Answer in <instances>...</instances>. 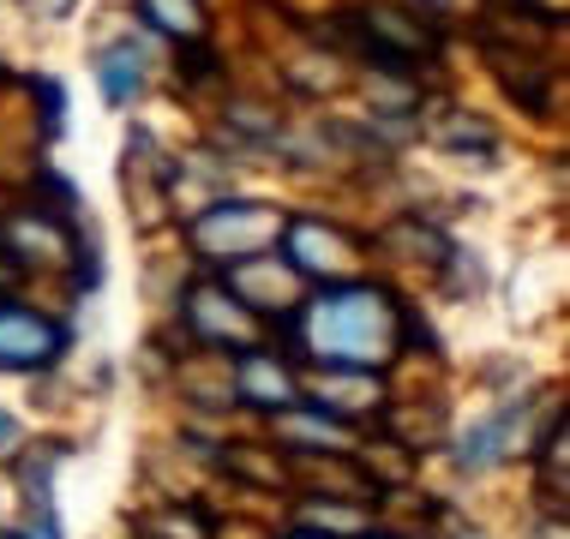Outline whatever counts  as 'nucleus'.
Here are the masks:
<instances>
[{
    "label": "nucleus",
    "mask_w": 570,
    "mask_h": 539,
    "mask_svg": "<svg viewBox=\"0 0 570 539\" xmlns=\"http://www.w3.org/2000/svg\"><path fill=\"white\" fill-rule=\"evenodd\" d=\"M138 79H145L138 49H109V54H102V97H109V102H132Z\"/></svg>",
    "instance_id": "9"
},
{
    "label": "nucleus",
    "mask_w": 570,
    "mask_h": 539,
    "mask_svg": "<svg viewBox=\"0 0 570 539\" xmlns=\"http://www.w3.org/2000/svg\"><path fill=\"white\" fill-rule=\"evenodd\" d=\"M138 12H145L157 30H168V37L193 42L198 30H205V19H198V0H138Z\"/></svg>",
    "instance_id": "8"
},
{
    "label": "nucleus",
    "mask_w": 570,
    "mask_h": 539,
    "mask_svg": "<svg viewBox=\"0 0 570 539\" xmlns=\"http://www.w3.org/2000/svg\"><path fill=\"white\" fill-rule=\"evenodd\" d=\"M504 426H511V413H492L487 426H474L469 438L456 443V461H462V468H481V461H492V456H499V438H504Z\"/></svg>",
    "instance_id": "10"
},
{
    "label": "nucleus",
    "mask_w": 570,
    "mask_h": 539,
    "mask_svg": "<svg viewBox=\"0 0 570 539\" xmlns=\"http://www.w3.org/2000/svg\"><path fill=\"white\" fill-rule=\"evenodd\" d=\"M361 30H366V37H379V42H384V60H403V54H426V49H433V37H426V30H414V24H396L384 7L361 12Z\"/></svg>",
    "instance_id": "7"
},
{
    "label": "nucleus",
    "mask_w": 570,
    "mask_h": 539,
    "mask_svg": "<svg viewBox=\"0 0 570 539\" xmlns=\"http://www.w3.org/2000/svg\"><path fill=\"white\" fill-rule=\"evenodd\" d=\"M60 348H67L60 323L24 312V306H0V366L7 372H42V366L60 360Z\"/></svg>",
    "instance_id": "3"
},
{
    "label": "nucleus",
    "mask_w": 570,
    "mask_h": 539,
    "mask_svg": "<svg viewBox=\"0 0 570 539\" xmlns=\"http://www.w3.org/2000/svg\"><path fill=\"white\" fill-rule=\"evenodd\" d=\"M12 443H19V420H12V413H0V450H12Z\"/></svg>",
    "instance_id": "13"
},
{
    "label": "nucleus",
    "mask_w": 570,
    "mask_h": 539,
    "mask_svg": "<svg viewBox=\"0 0 570 539\" xmlns=\"http://www.w3.org/2000/svg\"><path fill=\"white\" fill-rule=\"evenodd\" d=\"M276 234H283V222H276L265 204H210L193 222V246L210 264H240V258L265 252Z\"/></svg>",
    "instance_id": "2"
},
{
    "label": "nucleus",
    "mask_w": 570,
    "mask_h": 539,
    "mask_svg": "<svg viewBox=\"0 0 570 539\" xmlns=\"http://www.w3.org/2000/svg\"><path fill=\"white\" fill-rule=\"evenodd\" d=\"M283 240H288V264L301 276H343L354 264V240L325 222H288Z\"/></svg>",
    "instance_id": "5"
},
{
    "label": "nucleus",
    "mask_w": 570,
    "mask_h": 539,
    "mask_svg": "<svg viewBox=\"0 0 570 539\" xmlns=\"http://www.w3.org/2000/svg\"><path fill=\"white\" fill-rule=\"evenodd\" d=\"M547 443H552V450H547V480L564 491V413H559V426H552Z\"/></svg>",
    "instance_id": "12"
},
{
    "label": "nucleus",
    "mask_w": 570,
    "mask_h": 539,
    "mask_svg": "<svg viewBox=\"0 0 570 539\" xmlns=\"http://www.w3.org/2000/svg\"><path fill=\"white\" fill-rule=\"evenodd\" d=\"M396 336L403 318L379 288H331V295L306 300L301 312V342L313 360L343 366V372H379L396 360Z\"/></svg>",
    "instance_id": "1"
},
{
    "label": "nucleus",
    "mask_w": 570,
    "mask_h": 539,
    "mask_svg": "<svg viewBox=\"0 0 570 539\" xmlns=\"http://www.w3.org/2000/svg\"><path fill=\"white\" fill-rule=\"evenodd\" d=\"M283 426H288V431H301V438H325V443H343V426L318 420V413H288Z\"/></svg>",
    "instance_id": "11"
},
{
    "label": "nucleus",
    "mask_w": 570,
    "mask_h": 539,
    "mask_svg": "<svg viewBox=\"0 0 570 539\" xmlns=\"http://www.w3.org/2000/svg\"><path fill=\"white\" fill-rule=\"evenodd\" d=\"M288 539H306V533H288ZM313 539H318V533H313Z\"/></svg>",
    "instance_id": "14"
},
{
    "label": "nucleus",
    "mask_w": 570,
    "mask_h": 539,
    "mask_svg": "<svg viewBox=\"0 0 570 539\" xmlns=\"http://www.w3.org/2000/svg\"><path fill=\"white\" fill-rule=\"evenodd\" d=\"M187 318H193V330L205 336V342H217V348H253L258 342V323L253 312L228 295V288H193L187 295Z\"/></svg>",
    "instance_id": "4"
},
{
    "label": "nucleus",
    "mask_w": 570,
    "mask_h": 539,
    "mask_svg": "<svg viewBox=\"0 0 570 539\" xmlns=\"http://www.w3.org/2000/svg\"><path fill=\"white\" fill-rule=\"evenodd\" d=\"M240 396H246V402H258V408L288 413L301 390H295V378H288L283 360H271V353H246V360H240Z\"/></svg>",
    "instance_id": "6"
}]
</instances>
